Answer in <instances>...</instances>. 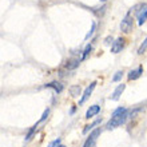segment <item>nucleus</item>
<instances>
[{
    "label": "nucleus",
    "instance_id": "nucleus-8",
    "mask_svg": "<svg viewBox=\"0 0 147 147\" xmlns=\"http://www.w3.org/2000/svg\"><path fill=\"white\" fill-rule=\"evenodd\" d=\"M143 74V67L139 66L136 70H131L130 72H128L127 78H128V80H136L138 78H140V75Z\"/></svg>",
    "mask_w": 147,
    "mask_h": 147
},
{
    "label": "nucleus",
    "instance_id": "nucleus-14",
    "mask_svg": "<svg viewBox=\"0 0 147 147\" xmlns=\"http://www.w3.org/2000/svg\"><path fill=\"white\" fill-rule=\"evenodd\" d=\"M95 30H96V23H95V22H92V26H91V30H90V31H88V34L86 35V40H88V39L94 35V32H95Z\"/></svg>",
    "mask_w": 147,
    "mask_h": 147
},
{
    "label": "nucleus",
    "instance_id": "nucleus-23",
    "mask_svg": "<svg viewBox=\"0 0 147 147\" xmlns=\"http://www.w3.org/2000/svg\"><path fill=\"white\" fill-rule=\"evenodd\" d=\"M59 147H64V146H59Z\"/></svg>",
    "mask_w": 147,
    "mask_h": 147
},
{
    "label": "nucleus",
    "instance_id": "nucleus-1",
    "mask_svg": "<svg viewBox=\"0 0 147 147\" xmlns=\"http://www.w3.org/2000/svg\"><path fill=\"white\" fill-rule=\"evenodd\" d=\"M130 118V111H128L126 107H118L116 110H114L111 115V119L109 120V123L106 124V128L107 130H114V128L119 127L122 124L126 123V120Z\"/></svg>",
    "mask_w": 147,
    "mask_h": 147
},
{
    "label": "nucleus",
    "instance_id": "nucleus-11",
    "mask_svg": "<svg viewBox=\"0 0 147 147\" xmlns=\"http://www.w3.org/2000/svg\"><path fill=\"white\" fill-rule=\"evenodd\" d=\"M80 64V60L79 59H68L66 63V68L67 70H76Z\"/></svg>",
    "mask_w": 147,
    "mask_h": 147
},
{
    "label": "nucleus",
    "instance_id": "nucleus-13",
    "mask_svg": "<svg viewBox=\"0 0 147 147\" xmlns=\"http://www.w3.org/2000/svg\"><path fill=\"white\" fill-rule=\"evenodd\" d=\"M70 92H71V96H74V98L80 95V92H82L80 86H72V87H70Z\"/></svg>",
    "mask_w": 147,
    "mask_h": 147
},
{
    "label": "nucleus",
    "instance_id": "nucleus-7",
    "mask_svg": "<svg viewBox=\"0 0 147 147\" xmlns=\"http://www.w3.org/2000/svg\"><path fill=\"white\" fill-rule=\"evenodd\" d=\"M99 112H100V106L99 105L90 106V109L87 110V112H86V118H87V119H91V118H94L95 115H98Z\"/></svg>",
    "mask_w": 147,
    "mask_h": 147
},
{
    "label": "nucleus",
    "instance_id": "nucleus-4",
    "mask_svg": "<svg viewBox=\"0 0 147 147\" xmlns=\"http://www.w3.org/2000/svg\"><path fill=\"white\" fill-rule=\"evenodd\" d=\"M136 20H138V24L139 26H143L144 22L147 20V4H143L140 9H138L136 12Z\"/></svg>",
    "mask_w": 147,
    "mask_h": 147
},
{
    "label": "nucleus",
    "instance_id": "nucleus-6",
    "mask_svg": "<svg viewBox=\"0 0 147 147\" xmlns=\"http://www.w3.org/2000/svg\"><path fill=\"white\" fill-rule=\"evenodd\" d=\"M123 47H124V39L123 38H118L115 42H112L111 52L112 54H119L120 51L123 50Z\"/></svg>",
    "mask_w": 147,
    "mask_h": 147
},
{
    "label": "nucleus",
    "instance_id": "nucleus-19",
    "mask_svg": "<svg viewBox=\"0 0 147 147\" xmlns=\"http://www.w3.org/2000/svg\"><path fill=\"white\" fill-rule=\"evenodd\" d=\"M35 131H36V126H34V127H32L31 130L28 131L27 135H26V140H30V139H31L32 136H34V134H35Z\"/></svg>",
    "mask_w": 147,
    "mask_h": 147
},
{
    "label": "nucleus",
    "instance_id": "nucleus-2",
    "mask_svg": "<svg viewBox=\"0 0 147 147\" xmlns=\"http://www.w3.org/2000/svg\"><path fill=\"white\" fill-rule=\"evenodd\" d=\"M132 27H134V20H132L131 15L128 12L127 15L124 16V19L122 20V23H120V30H122L123 34H130L132 31Z\"/></svg>",
    "mask_w": 147,
    "mask_h": 147
},
{
    "label": "nucleus",
    "instance_id": "nucleus-17",
    "mask_svg": "<svg viewBox=\"0 0 147 147\" xmlns=\"http://www.w3.org/2000/svg\"><path fill=\"white\" fill-rule=\"evenodd\" d=\"M91 50H92V44L90 43V44H87V47L84 48V51H83V56H82V59H86V58H87Z\"/></svg>",
    "mask_w": 147,
    "mask_h": 147
},
{
    "label": "nucleus",
    "instance_id": "nucleus-10",
    "mask_svg": "<svg viewBox=\"0 0 147 147\" xmlns=\"http://www.w3.org/2000/svg\"><path fill=\"white\" fill-rule=\"evenodd\" d=\"M46 88H52L56 94H60L63 91V84L59 83V82H51V83H47Z\"/></svg>",
    "mask_w": 147,
    "mask_h": 147
},
{
    "label": "nucleus",
    "instance_id": "nucleus-20",
    "mask_svg": "<svg viewBox=\"0 0 147 147\" xmlns=\"http://www.w3.org/2000/svg\"><path fill=\"white\" fill-rule=\"evenodd\" d=\"M60 146V138H58V139L52 140L50 144H48V147H59Z\"/></svg>",
    "mask_w": 147,
    "mask_h": 147
},
{
    "label": "nucleus",
    "instance_id": "nucleus-21",
    "mask_svg": "<svg viewBox=\"0 0 147 147\" xmlns=\"http://www.w3.org/2000/svg\"><path fill=\"white\" fill-rule=\"evenodd\" d=\"M111 42H112V38H111V36H107V38L105 39V43H106V44H111Z\"/></svg>",
    "mask_w": 147,
    "mask_h": 147
},
{
    "label": "nucleus",
    "instance_id": "nucleus-18",
    "mask_svg": "<svg viewBox=\"0 0 147 147\" xmlns=\"http://www.w3.org/2000/svg\"><path fill=\"white\" fill-rule=\"evenodd\" d=\"M146 50H147V39H146V40H144L143 43H142V44H140V47H139V48H138V54H139V55H142V54H143V52H144V51H146Z\"/></svg>",
    "mask_w": 147,
    "mask_h": 147
},
{
    "label": "nucleus",
    "instance_id": "nucleus-3",
    "mask_svg": "<svg viewBox=\"0 0 147 147\" xmlns=\"http://www.w3.org/2000/svg\"><path fill=\"white\" fill-rule=\"evenodd\" d=\"M100 128H96V130H94L91 134H90V136L87 138V140L84 142V144H83V147H94L95 146V142H96L98 136L100 135Z\"/></svg>",
    "mask_w": 147,
    "mask_h": 147
},
{
    "label": "nucleus",
    "instance_id": "nucleus-9",
    "mask_svg": "<svg viewBox=\"0 0 147 147\" xmlns=\"http://www.w3.org/2000/svg\"><path fill=\"white\" fill-rule=\"evenodd\" d=\"M124 88H126V84H123V83H122V84H119L115 90H114V92H112V95L110 96V99H111V100H118V99L120 98V95L123 94Z\"/></svg>",
    "mask_w": 147,
    "mask_h": 147
},
{
    "label": "nucleus",
    "instance_id": "nucleus-5",
    "mask_svg": "<svg viewBox=\"0 0 147 147\" xmlns=\"http://www.w3.org/2000/svg\"><path fill=\"white\" fill-rule=\"evenodd\" d=\"M96 87V82H92L91 84L87 87V88L84 90V92H83V96L80 98V100H79V106H82L83 103H84L87 99H88L90 96H91V94H92V91H94V88Z\"/></svg>",
    "mask_w": 147,
    "mask_h": 147
},
{
    "label": "nucleus",
    "instance_id": "nucleus-15",
    "mask_svg": "<svg viewBox=\"0 0 147 147\" xmlns=\"http://www.w3.org/2000/svg\"><path fill=\"white\" fill-rule=\"evenodd\" d=\"M48 115H50V109H47V110H44V112H43V115H42V118H40V120H39L38 123L35 124L36 127H38V124L39 123H42V122H44V120L47 119V118H48Z\"/></svg>",
    "mask_w": 147,
    "mask_h": 147
},
{
    "label": "nucleus",
    "instance_id": "nucleus-16",
    "mask_svg": "<svg viewBox=\"0 0 147 147\" xmlns=\"http://www.w3.org/2000/svg\"><path fill=\"white\" fill-rule=\"evenodd\" d=\"M123 71H116L115 72V75L112 76V82H119V80H122V76H123Z\"/></svg>",
    "mask_w": 147,
    "mask_h": 147
},
{
    "label": "nucleus",
    "instance_id": "nucleus-22",
    "mask_svg": "<svg viewBox=\"0 0 147 147\" xmlns=\"http://www.w3.org/2000/svg\"><path fill=\"white\" fill-rule=\"evenodd\" d=\"M100 1H106V0H100Z\"/></svg>",
    "mask_w": 147,
    "mask_h": 147
},
{
    "label": "nucleus",
    "instance_id": "nucleus-12",
    "mask_svg": "<svg viewBox=\"0 0 147 147\" xmlns=\"http://www.w3.org/2000/svg\"><path fill=\"white\" fill-rule=\"evenodd\" d=\"M100 122H102V119H96L95 122H92L91 124H87L84 127V130H83V134H87V132L90 131V130H92L95 126H98V124H100Z\"/></svg>",
    "mask_w": 147,
    "mask_h": 147
}]
</instances>
